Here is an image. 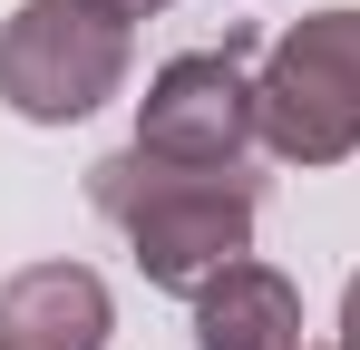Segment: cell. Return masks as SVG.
<instances>
[{"mask_svg": "<svg viewBox=\"0 0 360 350\" xmlns=\"http://www.w3.org/2000/svg\"><path fill=\"white\" fill-rule=\"evenodd\" d=\"M88 205L136 243V273L156 292H205L224 263H243L263 185L243 166H176V156L117 146L88 166Z\"/></svg>", "mask_w": 360, "mask_h": 350, "instance_id": "cell-1", "label": "cell"}, {"mask_svg": "<svg viewBox=\"0 0 360 350\" xmlns=\"http://www.w3.org/2000/svg\"><path fill=\"white\" fill-rule=\"evenodd\" d=\"M253 117L283 166H341L360 146V10L292 20L253 78Z\"/></svg>", "mask_w": 360, "mask_h": 350, "instance_id": "cell-2", "label": "cell"}, {"mask_svg": "<svg viewBox=\"0 0 360 350\" xmlns=\"http://www.w3.org/2000/svg\"><path fill=\"white\" fill-rule=\"evenodd\" d=\"M127 88V20L98 0H20L0 20V98L30 127H68V117L108 108Z\"/></svg>", "mask_w": 360, "mask_h": 350, "instance_id": "cell-3", "label": "cell"}, {"mask_svg": "<svg viewBox=\"0 0 360 350\" xmlns=\"http://www.w3.org/2000/svg\"><path fill=\"white\" fill-rule=\"evenodd\" d=\"M253 136H263V117H253V30H224V49L166 58L136 98V146L176 156V166H243Z\"/></svg>", "mask_w": 360, "mask_h": 350, "instance_id": "cell-4", "label": "cell"}, {"mask_svg": "<svg viewBox=\"0 0 360 350\" xmlns=\"http://www.w3.org/2000/svg\"><path fill=\"white\" fill-rule=\"evenodd\" d=\"M117 302L88 263H30L0 283V350H108Z\"/></svg>", "mask_w": 360, "mask_h": 350, "instance_id": "cell-5", "label": "cell"}, {"mask_svg": "<svg viewBox=\"0 0 360 350\" xmlns=\"http://www.w3.org/2000/svg\"><path fill=\"white\" fill-rule=\"evenodd\" d=\"M195 350H302V292L273 263H224L195 292Z\"/></svg>", "mask_w": 360, "mask_h": 350, "instance_id": "cell-6", "label": "cell"}, {"mask_svg": "<svg viewBox=\"0 0 360 350\" xmlns=\"http://www.w3.org/2000/svg\"><path fill=\"white\" fill-rule=\"evenodd\" d=\"M341 350H360V273H351V292H341Z\"/></svg>", "mask_w": 360, "mask_h": 350, "instance_id": "cell-7", "label": "cell"}, {"mask_svg": "<svg viewBox=\"0 0 360 350\" xmlns=\"http://www.w3.org/2000/svg\"><path fill=\"white\" fill-rule=\"evenodd\" d=\"M98 10H117V20H146V10H166V0H98Z\"/></svg>", "mask_w": 360, "mask_h": 350, "instance_id": "cell-8", "label": "cell"}]
</instances>
